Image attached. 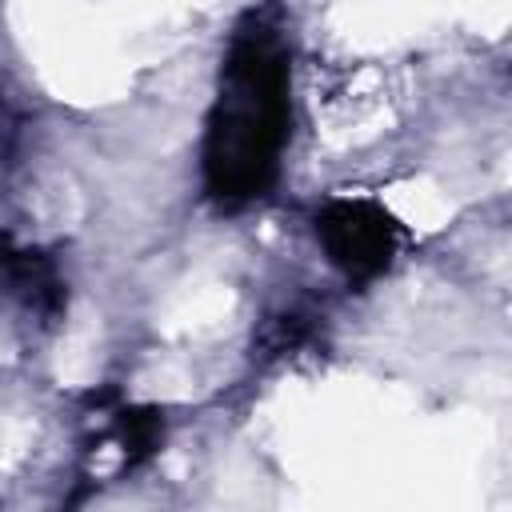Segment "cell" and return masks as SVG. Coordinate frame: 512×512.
I'll return each mask as SVG.
<instances>
[{
    "label": "cell",
    "mask_w": 512,
    "mask_h": 512,
    "mask_svg": "<svg viewBox=\"0 0 512 512\" xmlns=\"http://www.w3.org/2000/svg\"><path fill=\"white\" fill-rule=\"evenodd\" d=\"M312 232L328 264L356 288L380 280L392 268L396 244H400L396 216L384 204L364 196H336L320 204L312 216Z\"/></svg>",
    "instance_id": "7a4b0ae2"
},
{
    "label": "cell",
    "mask_w": 512,
    "mask_h": 512,
    "mask_svg": "<svg viewBox=\"0 0 512 512\" xmlns=\"http://www.w3.org/2000/svg\"><path fill=\"white\" fill-rule=\"evenodd\" d=\"M0 300L28 320L56 324L68 312V284L48 252L16 244L8 232H0Z\"/></svg>",
    "instance_id": "3957f363"
},
{
    "label": "cell",
    "mask_w": 512,
    "mask_h": 512,
    "mask_svg": "<svg viewBox=\"0 0 512 512\" xmlns=\"http://www.w3.org/2000/svg\"><path fill=\"white\" fill-rule=\"evenodd\" d=\"M312 336H316V316L304 312V308H296V304H288V308H280V312H272V316L260 320V328L252 336V356L280 360V356L300 352Z\"/></svg>",
    "instance_id": "5b68a950"
},
{
    "label": "cell",
    "mask_w": 512,
    "mask_h": 512,
    "mask_svg": "<svg viewBox=\"0 0 512 512\" xmlns=\"http://www.w3.org/2000/svg\"><path fill=\"white\" fill-rule=\"evenodd\" d=\"M108 416H112V436H116L128 468H136L160 452V440H164V412L160 408L116 400V404H108Z\"/></svg>",
    "instance_id": "277c9868"
},
{
    "label": "cell",
    "mask_w": 512,
    "mask_h": 512,
    "mask_svg": "<svg viewBox=\"0 0 512 512\" xmlns=\"http://www.w3.org/2000/svg\"><path fill=\"white\" fill-rule=\"evenodd\" d=\"M292 140V56L280 28L248 12L220 60L216 96L204 120L200 180L220 212L264 200Z\"/></svg>",
    "instance_id": "6da1fadb"
}]
</instances>
